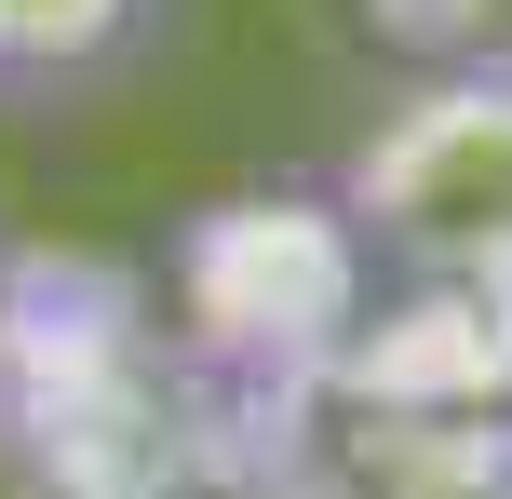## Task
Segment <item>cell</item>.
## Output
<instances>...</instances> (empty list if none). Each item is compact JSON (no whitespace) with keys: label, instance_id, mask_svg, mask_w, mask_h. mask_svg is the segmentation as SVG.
I'll return each mask as SVG.
<instances>
[{"label":"cell","instance_id":"8","mask_svg":"<svg viewBox=\"0 0 512 499\" xmlns=\"http://www.w3.org/2000/svg\"><path fill=\"white\" fill-rule=\"evenodd\" d=\"M216 499H351V486H337L324 446H297V459H256V473H230Z\"/></svg>","mask_w":512,"mask_h":499},{"label":"cell","instance_id":"6","mask_svg":"<svg viewBox=\"0 0 512 499\" xmlns=\"http://www.w3.org/2000/svg\"><path fill=\"white\" fill-rule=\"evenodd\" d=\"M162 0H0V81L54 95V81H95L108 54L149 41Z\"/></svg>","mask_w":512,"mask_h":499},{"label":"cell","instance_id":"1","mask_svg":"<svg viewBox=\"0 0 512 499\" xmlns=\"http://www.w3.org/2000/svg\"><path fill=\"white\" fill-rule=\"evenodd\" d=\"M364 297H378V257H364V230L337 216V189H230V203H203L176 230L162 324H176L216 486L256 473V459L324 446V365H337V338H351Z\"/></svg>","mask_w":512,"mask_h":499},{"label":"cell","instance_id":"9","mask_svg":"<svg viewBox=\"0 0 512 499\" xmlns=\"http://www.w3.org/2000/svg\"><path fill=\"white\" fill-rule=\"evenodd\" d=\"M0 257H14V243H0Z\"/></svg>","mask_w":512,"mask_h":499},{"label":"cell","instance_id":"2","mask_svg":"<svg viewBox=\"0 0 512 499\" xmlns=\"http://www.w3.org/2000/svg\"><path fill=\"white\" fill-rule=\"evenodd\" d=\"M176 324L122 257H0V499H203Z\"/></svg>","mask_w":512,"mask_h":499},{"label":"cell","instance_id":"5","mask_svg":"<svg viewBox=\"0 0 512 499\" xmlns=\"http://www.w3.org/2000/svg\"><path fill=\"white\" fill-rule=\"evenodd\" d=\"M324 459L351 499H512V405H486V419L351 405V419H324Z\"/></svg>","mask_w":512,"mask_h":499},{"label":"cell","instance_id":"3","mask_svg":"<svg viewBox=\"0 0 512 499\" xmlns=\"http://www.w3.org/2000/svg\"><path fill=\"white\" fill-rule=\"evenodd\" d=\"M337 216L378 270H512V54L418 68L337 162Z\"/></svg>","mask_w":512,"mask_h":499},{"label":"cell","instance_id":"7","mask_svg":"<svg viewBox=\"0 0 512 499\" xmlns=\"http://www.w3.org/2000/svg\"><path fill=\"white\" fill-rule=\"evenodd\" d=\"M364 41H391L405 68H445V54H486L499 41V0H351Z\"/></svg>","mask_w":512,"mask_h":499},{"label":"cell","instance_id":"4","mask_svg":"<svg viewBox=\"0 0 512 499\" xmlns=\"http://www.w3.org/2000/svg\"><path fill=\"white\" fill-rule=\"evenodd\" d=\"M351 405H405V419L512 405V270H391L324 365V419Z\"/></svg>","mask_w":512,"mask_h":499}]
</instances>
